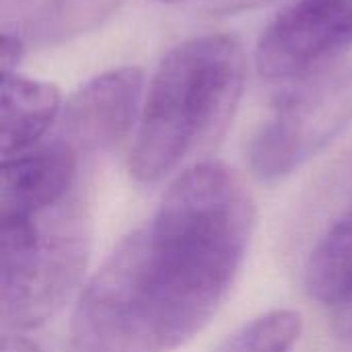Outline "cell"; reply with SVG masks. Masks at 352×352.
I'll return each mask as SVG.
<instances>
[{"mask_svg": "<svg viewBox=\"0 0 352 352\" xmlns=\"http://www.w3.org/2000/svg\"><path fill=\"white\" fill-rule=\"evenodd\" d=\"M256 202L219 161L179 173L82 287L72 318L76 352H173L221 309L245 262Z\"/></svg>", "mask_w": 352, "mask_h": 352, "instance_id": "6da1fadb", "label": "cell"}, {"mask_svg": "<svg viewBox=\"0 0 352 352\" xmlns=\"http://www.w3.org/2000/svg\"><path fill=\"white\" fill-rule=\"evenodd\" d=\"M142 89L144 76L134 66L91 78L70 95L62 109V138L76 148H103L120 142L138 124Z\"/></svg>", "mask_w": 352, "mask_h": 352, "instance_id": "8992f818", "label": "cell"}, {"mask_svg": "<svg viewBox=\"0 0 352 352\" xmlns=\"http://www.w3.org/2000/svg\"><path fill=\"white\" fill-rule=\"evenodd\" d=\"M352 47V0H291L264 29L256 66L264 78H297Z\"/></svg>", "mask_w": 352, "mask_h": 352, "instance_id": "5b68a950", "label": "cell"}, {"mask_svg": "<svg viewBox=\"0 0 352 352\" xmlns=\"http://www.w3.org/2000/svg\"><path fill=\"white\" fill-rule=\"evenodd\" d=\"M120 0H2V27L27 45H52L107 19Z\"/></svg>", "mask_w": 352, "mask_h": 352, "instance_id": "ba28073f", "label": "cell"}, {"mask_svg": "<svg viewBox=\"0 0 352 352\" xmlns=\"http://www.w3.org/2000/svg\"><path fill=\"white\" fill-rule=\"evenodd\" d=\"M91 235V212L78 188L47 208L0 217V314L6 330L39 328L64 307L89 264Z\"/></svg>", "mask_w": 352, "mask_h": 352, "instance_id": "3957f363", "label": "cell"}, {"mask_svg": "<svg viewBox=\"0 0 352 352\" xmlns=\"http://www.w3.org/2000/svg\"><path fill=\"white\" fill-rule=\"evenodd\" d=\"M245 85L241 43L223 33L175 45L153 74L128 155L136 182L155 184L217 140Z\"/></svg>", "mask_w": 352, "mask_h": 352, "instance_id": "7a4b0ae2", "label": "cell"}, {"mask_svg": "<svg viewBox=\"0 0 352 352\" xmlns=\"http://www.w3.org/2000/svg\"><path fill=\"white\" fill-rule=\"evenodd\" d=\"M303 285L311 299L328 307L352 297V210L324 233L307 256Z\"/></svg>", "mask_w": 352, "mask_h": 352, "instance_id": "30bf717a", "label": "cell"}, {"mask_svg": "<svg viewBox=\"0 0 352 352\" xmlns=\"http://www.w3.org/2000/svg\"><path fill=\"white\" fill-rule=\"evenodd\" d=\"M301 330L299 311L272 309L239 326L212 352H293Z\"/></svg>", "mask_w": 352, "mask_h": 352, "instance_id": "8fae6325", "label": "cell"}, {"mask_svg": "<svg viewBox=\"0 0 352 352\" xmlns=\"http://www.w3.org/2000/svg\"><path fill=\"white\" fill-rule=\"evenodd\" d=\"M157 2H179V0H157Z\"/></svg>", "mask_w": 352, "mask_h": 352, "instance_id": "2e32d148", "label": "cell"}, {"mask_svg": "<svg viewBox=\"0 0 352 352\" xmlns=\"http://www.w3.org/2000/svg\"><path fill=\"white\" fill-rule=\"evenodd\" d=\"M351 124L352 60L330 62L297 76L274 99L250 140V167L260 179H283L328 148Z\"/></svg>", "mask_w": 352, "mask_h": 352, "instance_id": "277c9868", "label": "cell"}, {"mask_svg": "<svg viewBox=\"0 0 352 352\" xmlns=\"http://www.w3.org/2000/svg\"><path fill=\"white\" fill-rule=\"evenodd\" d=\"M0 101L4 159L37 146L62 109L60 91L52 82L27 78L19 72L2 74Z\"/></svg>", "mask_w": 352, "mask_h": 352, "instance_id": "9c48e42d", "label": "cell"}, {"mask_svg": "<svg viewBox=\"0 0 352 352\" xmlns=\"http://www.w3.org/2000/svg\"><path fill=\"white\" fill-rule=\"evenodd\" d=\"M274 2H280V0H210L208 10L212 14H237V12L262 8Z\"/></svg>", "mask_w": 352, "mask_h": 352, "instance_id": "4fadbf2b", "label": "cell"}, {"mask_svg": "<svg viewBox=\"0 0 352 352\" xmlns=\"http://www.w3.org/2000/svg\"><path fill=\"white\" fill-rule=\"evenodd\" d=\"M0 352H45L41 346H37L33 340H29L25 334L21 332H12V334H4L2 336V344Z\"/></svg>", "mask_w": 352, "mask_h": 352, "instance_id": "9a60e30c", "label": "cell"}, {"mask_svg": "<svg viewBox=\"0 0 352 352\" xmlns=\"http://www.w3.org/2000/svg\"><path fill=\"white\" fill-rule=\"evenodd\" d=\"M332 328L340 338L352 340V297L332 307Z\"/></svg>", "mask_w": 352, "mask_h": 352, "instance_id": "5bb4252c", "label": "cell"}, {"mask_svg": "<svg viewBox=\"0 0 352 352\" xmlns=\"http://www.w3.org/2000/svg\"><path fill=\"white\" fill-rule=\"evenodd\" d=\"M25 50H27V43L14 31L2 27V41H0V68H2V74L16 72V66L23 60Z\"/></svg>", "mask_w": 352, "mask_h": 352, "instance_id": "7c38bea8", "label": "cell"}, {"mask_svg": "<svg viewBox=\"0 0 352 352\" xmlns=\"http://www.w3.org/2000/svg\"><path fill=\"white\" fill-rule=\"evenodd\" d=\"M76 175L78 148L62 136L4 159L0 217L35 212L64 200L78 188Z\"/></svg>", "mask_w": 352, "mask_h": 352, "instance_id": "52a82bcc", "label": "cell"}]
</instances>
